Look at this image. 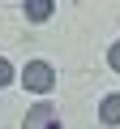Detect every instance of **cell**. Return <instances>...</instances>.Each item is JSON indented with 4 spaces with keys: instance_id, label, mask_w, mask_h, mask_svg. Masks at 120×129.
Returning a JSON list of instances; mask_svg holds the SVG:
<instances>
[{
    "instance_id": "obj_1",
    "label": "cell",
    "mask_w": 120,
    "mask_h": 129,
    "mask_svg": "<svg viewBox=\"0 0 120 129\" xmlns=\"http://www.w3.org/2000/svg\"><path fill=\"white\" fill-rule=\"evenodd\" d=\"M22 86L34 90V95H47V90L56 86V69H51L47 60H30L26 69H22Z\"/></svg>"
},
{
    "instance_id": "obj_2",
    "label": "cell",
    "mask_w": 120,
    "mask_h": 129,
    "mask_svg": "<svg viewBox=\"0 0 120 129\" xmlns=\"http://www.w3.org/2000/svg\"><path fill=\"white\" fill-rule=\"evenodd\" d=\"M26 129H60V112L51 103H34L26 112Z\"/></svg>"
},
{
    "instance_id": "obj_3",
    "label": "cell",
    "mask_w": 120,
    "mask_h": 129,
    "mask_svg": "<svg viewBox=\"0 0 120 129\" xmlns=\"http://www.w3.org/2000/svg\"><path fill=\"white\" fill-rule=\"evenodd\" d=\"M22 13H26V22H47V17L56 13V5H51V0H26Z\"/></svg>"
},
{
    "instance_id": "obj_4",
    "label": "cell",
    "mask_w": 120,
    "mask_h": 129,
    "mask_svg": "<svg viewBox=\"0 0 120 129\" xmlns=\"http://www.w3.org/2000/svg\"><path fill=\"white\" fill-rule=\"evenodd\" d=\"M99 120H103V125H120V95H103V103H99Z\"/></svg>"
},
{
    "instance_id": "obj_5",
    "label": "cell",
    "mask_w": 120,
    "mask_h": 129,
    "mask_svg": "<svg viewBox=\"0 0 120 129\" xmlns=\"http://www.w3.org/2000/svg\"><path fill=\"white\" fill-rule=\"evenodd\" d=\"M9 82H13V64L0 56V86H9Z\"/></svg>"
},
{
    "instance_id": "obj_6",
    "label": "cell",
    "mask_w": 120,
    "mask_h": 129,
    "mask_svg": "<svg viewBox=\"0 0 120 129\" xmlns=\"http://www.w3.org/2000/svg\"><path fill=\"white\" fill-rule=\"evenodd\" d=\"M107 64H111V69L120 73V43H111V52H107Z\"/></svg>"
}]
</instances>
